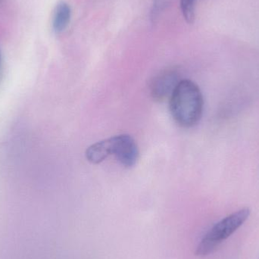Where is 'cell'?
<instances>
[{
	"instance_id": "2",
	"label": "cell",
	"mask_w": 259,
	"mask_h": 259,
	"mask_svg": "<svg viewBox=\"0 0 259 259\" xmlns=\"http://www.w3.org/2000/svg\"><path fill=\"white\" fill-rule=\"evenodd\" d=\"M249 214V208H242L215 224L201 240L196 249V255L205 256L214 252L221 243L231 237L246 222Z\"/></svg>"
},
{
	"instance_id": "7",
	"label": "cell",
	"mask_w": 259,
	"mask_h": 259,
	"mask_svg": "<svg viewBox=\"0 0 259 259\" xmlns=\"http://www.w3.org/2000/svg\"><path fill=\"white\" fill-rule=\"evenodd\" d=\"M197 0H181V8L187 22L193 23L195 20V6Z\"/></svg>"
},
{
	"instance_id": "6",
	"label": "cell",
	"mask_w": 259,
	"mask_h": 259,
	"mask_svg": "<svg viewBox=\"0 0 259 259\" xmlns=\"http://www.w3.org/2000/svg\"><path fill=\"white\" fill-rule=\"evenodd\" d=\"M71 11L65 2H61L56 6L53 19V27L56 33H62L69 24Z\"/></svg>"
},
{
	"instance_id": "3",
	"label": "cell",
	"mask_w": 259,
	"mask_h": 259,
	"mask_svg": "<svg viewBox=\"0 0 259 259\" xmlns=\"http://www.w3.org/2000/svg\"><path fill=\"white\" fill-rule=\"evenodd\" d=\"M111 155L124 167H134L139 159L138 146L135 140L128 134H120L109 138Z\"/></svg>"
},
{
	"instance_id": "5",
	"label": "cell",
	"mask_w": 259,
	"mask_h": 259,
	"mask_svg": "<svg viewBox=\"0 0 259 259\" xmlns=\"http://www.w3.org/2000/svg\"><path fill=\"white\" fill-rule=\"evenodd\" d=\"M110 142L109 138L97 142L91 145L86 150V158L92 164H97L103 162L110 156Z\"/></svg>"
},
{
	"instance_id": "8",
	"label": "cell",
	"mask_w": 259,
	"mask_h": 259,
	"mask_svg": "<svg viewBox=\"0 0 259 259\" xmlns=\"http://www.w3.org/2000/svg\"><path fill=\"white\" fill-rule=\"evenodd\" d=\"M172 0H154L151 10V20L152 22H155L159 15L167 9L170 4Z\"/></svg>"
},
{
	"instance_id": "9",
	"label": "cell",
	"mask_w": 259,
	"mask_h": 259,
	"mask_svg": "<svg viewBox=\"0 0 259 259\" xmlns=\"http://www.w3.org/2000/svg\"><path fill=\"white\" fill-rule=\"evenodd\" d=\"M0 62H1V54H0Z\"/></svg>"
},
{
	"instance_id": "1",
	"label": "cell",
	"mask_w": 259,
	"mask_h": 259,
	"mask_svg": "<svg viewBox=\"0 0 259 259\" xmlns=\"http://www.w3.org/2000/svg\"><path fill=\"white\" fill-rule=\"evenodd\" d=\"M203 97L197 84L181 80L169 99V107L175 122L184 128L194 127L202 118Z\"/></svg>"
},
{
	"instance_id": "4",
	"label": "cell",
	"mask_w": 259,
	"mask_h": 259,
	"mask_svg": "<svg viewBox=\"0 0 259 259\" xmlns=\"http://www.w3.org/2000/svg\"><path fill=\"white\" fill-rule=\"evenodd\" d=\"M181 80L179 71L170 68L161 71L153 77L150 83V95L154 100L163 102L170 99L176 87Z\"/></svg>"
}]
</instances>
